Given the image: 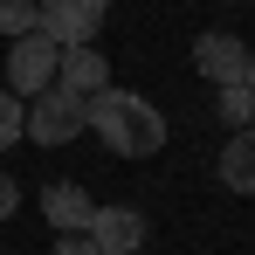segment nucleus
Here are the masks:
<instances>
[{
    "instance_id": "7",
    "label": "nucleus",
    "mask_w": 255,
    "mask_h": 255,
    "mask_svg": "<svg viewBox=\"0 0 255 255\" xmlns=\"http://www.w3.org/2000/svg\"><path fill=\"white\" fill-rule=\"evenodd\" d=\"M55 90H69V97H104L111 90V62L97 55V42L90 48H62V62H55Z\"/></svg>"
},
{
    "instance_id": "12",
    "label": "nucleus",
    "mask_w": 255,
    "mask_h": 255,
    "mask_svg": "<svg viewBox=\"0 0 255 255\" xmlns=\"http://www.w3.org/2000/svg\"><path fill=\"white\" fill-rule=\"evenodd\" d=\"M7 145H21V97L0 83V152H7Z\"/></svg>"
},
{
    "instance_id": "14",
    "label": "nucleus",
    "mask_w": 255,
    "mask_h": 255,
    "mask_svg": "<svg viewBox=\"0 0 255 255\" xmlns=\"http://www.w3.org/2000/svg\"><path fill=\"white\" fill-rule=\"evenodd\" d=\"M14 214H21V186L0 172V221H14Z\"/></svg>"
},
{
    "instance_id": "8",
    "label": "nucleus",
    "mask_w": 255,
    "mask_h": 255,
    "mask_svg": "<svg viewBox=\"0 0 255 255\" xmlns=\"http://www.w3.org/2000/svg\"><path fill=\"white\" fill-rule=\"evenodd\" d=\"M90 214H97V200H90L83 179H55L42 193V221L55 228V235H76V228H90Z\"/></svg>"
},
{
    "instance_id": "15",
    "label": "nucleus",
    "mask_w": 255,
    "mask_h": 255,
    "mask_svg": "<svg viewBox=\"0 0 255 255\" xmlns=\"http://www.w3.org/2000/svg\"><path fill=\"white\" fill-rule=\"evenodd\" d=\"M249 90H255V48H249Z\"/></svg>"
},
{
    "instance_id": "10",
    "label": "nucleus",
    "mask_w": 255,
    "mask_h": 255,
    "mask_svg": "<svg viewBox=\"0 0 255 255\" xmlns=\"http://www.w3.org/2000/svg\"><path fill=\"white\" fill-rule=\"evenodd\" d=\"M35 21H42V0H0V35L7 42L35 35Z\"/></svg>"
},
{
    "instance_id": "1",
    "label": "nucleus",
    "mask_w": 255,
    "mask_h": 255,
    "mask_svg": "<svg viewBox=\"0 0 255 255\" xmlns=\"http://www.w3.org/2000/svg\"><path fill=\"white\" fill-rule=\"evenodd\" d=\"M83 125L97 131L118 159H152V152H166V111L145 104L138 90H104V97H90Z\"/></svg>"
},
{
    "instance_id": "13",
    "label": "nucleus",
    "mask_w": 255,
    "mask_h": 255,
    "mask_svg": "<svg viewBox=\"0 0 255 255\" xmlns=\"http://www.w3.org/2000/svg\"><path fill=\"white\" fill-rule=\"evenodd\" d=\"M48 255H97V242L76 228V235H55V249H48Z\"/></svg>"
},
{
    "instance_id": "4",
    "label": "nucleus",
    "mask_w": 255,
    "mask_h": 255,
    "mask_svg": "<svg viewBox=\"0 0 255 255\" xmlns=\"http://www.w3.org/2000/svg\"><path fill=\"white\" fill-rule=\"evenodd\" d=\"M55 62H62V48L48 42V35L7 42V90H14V97H42V90L55 83Z\"/></svg>"
},
{
    "instance_id": "2",
    "label": "nucleus",
    "mask_w": 255,
    "mask_h": 255,
    "mask_svg": "<svg viewBox=\"0 0 255 255\" xmlns=\"http://www.w3.org/2000/svg\"><path fill=\"white\" fill-rule=\"evenodd\" d=\"M83 131H90L83 125V97H69V90H55V83L21 104V138H35V145H69Z\"/></svg>"
},
{
    "instance_id": "6",
    "label": "nucleus",
    "mask_w": 255,
    "mask_h": 255,
    "mask_svg": "<svg viewBox=\"0 0 255 255\" xmlns=\"http://www.w3.org/2000/svg\"><path fill=\"white\" fill-rule=\"evenodd\" d=\"M193 69H200L214 90L249 83V42H235V35H200V42H193Z\"/></svg>"
},
{
    "instance_id": "11",
    "label": "nucleus",
    "mask_w": 255,
    "mask_h": 255,
    "mask_svg": "<svg viewBox=\"0 0 255 255\" xmlns=\"http://www.w3.org/2000/svg\"><path fill=\"white\" fill-rule=\"evenodd\" d=\"M221 125H228V131H249V125H255V90H249V83L221 90Z\"/></svg>"
},
{
    "instance_id": "5",
    "label": "nucleus",
    "mask_w": 255,
    "mask_h": 255,
    "mask_svg": "<svg viewBox=\"0 0 255 255\" xmlns=\"http://www.w3.org/2000/svg\"><path fill=\"white\" fill-rule=\"evenodd\" d=\"M83 235L97 242V255H138L145 242H152V228H145V214H138V207H97Z\"/></svg>"
},
{
    "instance_id": "3",
    "label": "nucleus",
    "mask_w": 255,
    "mask_h": 255,
    "mask_svg": "<svg viewBox=\"0 0 255 255\" xmlns=\"http://www.w3.org/2000/svg\"><path fill=\"white\" fill-rule=\"evenodd\" d=\"M104 14H111V0H42L35 35H48L55 48H90L97 28H104Z\"/></svg>"
},
{
    "instance_id": "9",
    "label": "nucleus",
    "mask_w": 255,
    "mask_h": 255,
    "mask_svg": "<svg viewBox=\"0 0 255 255\" xmlns=\"http://www.w3.org/2000/svg\"><path fill=\"white\" fill-rule=\"evenodd\" d=\"M221 186L255 200V125H249V131H235V138L221 145Z\"/></svg>"
}]
</instances>
